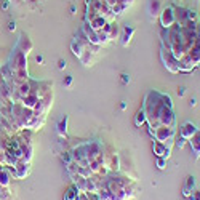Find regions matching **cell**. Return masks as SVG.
<instances>
[{
  "instance_id": "6da1fadb",
  "label": "cell",
  "mask_w": 200,
  "mask_h": 200,
  "mask_svg": "<svg viewBox=\"0 0 200 200\" xmlns=\"http://www.w3.org/2000/svg\"><path fill=\"white\" fill-rule=\"evenodd\" d=\"M160 21H162V26H163V27H171V26H173V22L176 21V16H175V13H173V8L163 10L162 16H160Z\"/></svg>"
},
{
  "instance_id": "7a4b0ae2",
  "label": "cell",
  "mask_w": 200,
  "mask_h": 200,
  "mask_svg": "<svg viewBox=\"0 0 200 200\" xmlns=\"http://www.w3.org/2000/svg\"><path fill=\"white\" fill-rule=\"evenodd\" d=\"M40 104V101H38V96L37 95H27L22 98V106L27 109H34V107H37V106Z\"/></svg>"
},
{
  "instance_id": "3957f363",
  "label": "cell",
  "mask_w": 200,
  "mask_h": 200,
  "mask_svg": "<svg viewBox=\"0 0 200 200\" xmlns=\"http://www.w3.org/2000/svg\"><path fill=\"white\" fill-rule=\"evenodd\" d=\"M154 154H157L159 157H162V155L168 157V155H170V151L163 147V143H162V141H155V143H154Z\"/></svg>"
},
{
  "instance_id": "277c9868",
  "label": "cell",
  "mask_w": 200,
  "mask_h": 200,
  "mask_svg": "<svg viewBox=\"0 0 200 200\" xmlns=\"http://www.w3.org/2000/svg\"><path fill=\"white\" fill-rule=\"evenodd\" d=\"M8 184H10V175L7 173V171L0 170V186L7 187Z\"/></svg>"
},
{
  "instance_id": "5b68a950",
  "label": "cell",
  "mask_w": 200,
  "mask_h": 200,
  "mask_svg": "<svg viewBox=\"0 0 200 200\" xmlns=\"http://www.w3.org/2000/svg\"><path fill=\"white\" fill-rule=\"evenodd\" d=\"M144 122H146V114H144V111H139L138 114H136V119H135V125L136 127H141Z\"/></svg>"
},
{
  "instance_id": "8992f818",
  "label": "cell",
  "mask_w": 200,
  "mask_h": 200,
  "mask_svg": "<svg viewBox=\"0 0 200 200\" xmlns=\"http://www.w3.org/2000/svg\"><path fill=\"white\" fill-rule=\"evenodd\" d=\"M64 200H77V191L74 187H69V191L64 195Z\"/></svg>"
},
{
  "instance_id": "52a82bcc",
  "label": "cell",
  "mask_w": 200,
  "mask_h": 200,
  "mask_svg": "<svg viewBox=\"0 0 200 200\" xmlns=\"http://www.w3.org/2000/svg\"><path fill=\"white\" fill-rule=\"evenodd\" d=\"M149 8H151V11H155L154 14H159V11H160V0H151Z\"/></svg>"
},
{
  "instance_id": "ba28073f",
  "label": "cell",
  "mask_w": 200,
  "mask_h": 200,
  "mask_svg": "<svg viewBox=\"0 0 200 200\" xmlns=\"http://www.w3.org/2000/svg\"><path fill=\"white\" fill-rule=\"evenodd\" d=\"M131 35H133V29H128L127 27V29H125V35H123V45H128Z\"/></svg>"
},
{
  "instance_id": "9c48e42d",
  "label": "cell",
  "mask_w": 200,
  "mask_h": 200,
  "mask_svg": "<svg viewBox=\"0 0 200 200\" xmlns=\"http://www.w3.org/2000/svg\"><path fill=\"white\" fill-rule=\"evenodd\" d=\"M58 131H59V135H62V133H66V119L61 120L59 123V128H58Z\"/></svg>"
},
{
  "instance_id": "30bf717a",
  "label": "cell",
  "mask_w": 200,
  "mask_h": 200,
  "mask_svg": "<svg viewBox=\"0 0 200 200\" xmlns=\"http://www.w3.org/2000/svg\"><path fill=\"white\" fill-rule=\"evenodd\" d=\"M157 167H159L160 170H163V168H165V160H163V159H159V160H157Z\"/></svg>"
},
{
  "instance_id": "8fae6325",
  "label": "cell",
  "mask_w": 200,
  "mask_h": 200,
  "mask_svg": "<svg viewBox=\"0 0 200 200\" xmlns=\"http://www.w3.org/2000/svg\"><path fill=\"white\" fill-rule=\"evenodd\" d=\"M122 82L123 83H128V82H130V77H128L127 74H122Z\"/></svg>"
},
{
  "instance_id": "7c38bea8",
  "label": "cell",
  "mask_w": 200,
  "mask_h": 200,
  "mask_svg": "<svg viewBox=\"0 0 200 200\" xmlns=\"http://www.w3.org/2000/svg\"><path fill=\"white\" fill-rule=\"evenodd\" d=\"M8 29L11 30V32H13V30L16 29V24H14V22H10V24H8Z\"/></svg>"
},
{
  "instance_id": "4fadbf2b",
  "label": "cell",
  "mask_w": 200,
  "mask_h": 200,
  "mask_svg": "<svg viewBox=\"0 0 200 200\" xmlns=\"http://www.w3.org/2000/svg\"><path fill=\"white\" fill-rule=\"evenodd\" d=\"M61 159H62V160H64V162H67V163L70 162V157H69L67 154H64V155H62V157H61Z\"/></svg>"
},
{
  "instance_id": "5bb4252c",
  "label": "cell",
  "mask_w": 200,
  "mask_h": 200,
  "mask_svg": "<svg viewBox=\"0 0 200 200\" xmlns=\"http://www.w3.org/2000/svg\"><path fill=\"white\" fill-rule=\"evenodd\" d=\"M59 69H64L66 67V61H62V59H59V66H58Z\"/></svg>"
},
{
  "instance_id": "9a60e30c",
  "label": "cell",
  "mask_w": 200,
  "mask_h": 200,
  "mask_svg": "<svg viewBox=\"0 0 200 200\" xmlns=\"http://www.w3.org/2000/svg\"><path fill=\"white\" fill-rule=\"evenodd\" d=\"M64 83H66V85H67V87H69V85H70V83H72V77H70V75H69L67 78H66V82H64Z\"/></svg>"
},
{
  "instance_id": "2e32d148",
  "label": "cell",
  "mask_w": 200,
  "mask_h": 200,
  "mask_svg": "<svg viewBox=\"0 0 200 200\" xmlns=\"http://www.w3.org/2000/svg\"><path fill=\"white\" fill-rule=\"evenodd\" d=\"M37 62H40V64H42V62H43V56H37Z\"/></svg>"
},
{
  "instance_id": "e0dca14e",
  "label": "cell",
  "mask_w": 200,
  "mask_h": 200,
  "mask_svg": "<svg viewBox=\"0 0 200 200\" xmlns=\"http://www.w3.org/2000/svg\"><path fill=\"white\" fill-rule=\"evenodd\" d=\"M195 200H200V192H195Z\"/></svg>"
}]
</instances>
